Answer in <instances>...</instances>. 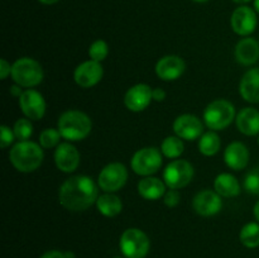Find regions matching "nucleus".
<instances>
[{
    "instance_id": "nucleus-1",
    "label": "nucleus",
    "mask_w": 259,
    "mask_h": 258,
    "mask_svg": "<svg viewBox=\"0 0 259 258\" xmlns=\"http://www.w3.org/2000/svg\"><path fill=\"white\" fill-rule=\"evenodd\" d=\"M99 197L98 185L91 177L77 175L66 180L58 191V200L65 209L70 211H83Z\"/></svg>"
},
{
    "instance_id": "nucleus-2",
    "label": "nucleus",
    "mask_w": 259,
    "mask_h": 258,
    "mask_svg": "<svg viewBox=\"0 0 259 258\" xmlns=\"http://www.w3.org/2000/svg\"><path fill=\"white\" fill-rule=\"evenodd\" d=\"M45 153L42 146L32 141L18 142L9 152L10 163L19 172L29 174L42 164Z\"/></svg>"
},
{
    "instance_id": "nucleus-3",
    "label": "nucleus",
    "mask_w": 259,
    "mask_h": 258,
    "mask_svg": "<svg viewBox=\"0 0 259 258\" xmlns=\"http://www.w3.org/2000/svg\"><path fill=\"white\" fill-rule=\"evenodd\" d=\"M57 129L66 141L78 142L88 138L93 129V121L83 111L67 110L58 118Z\"/></svg>"
},
{
    "instance_id": "nucleus-4",
    "label": "nucleus",
    "mask_w": 259,
    "mask_h": 258,
    "mask_svg": "<svg viewBox=\"0 0 259 258\" xmlns=\"http://www.w3.org/2000/svg\"><path fill=\"white\" fill-rule=\"evenodd\" d=\"M235 118H237L235 106L225 99H218V100L211 101L206 106L204 115H202L205 125L210 131L215 132L228 128Z\"/></svg>"
},
{
    "instance_id": "nucleus-5",
    "label": "nucleus",
    "mask_w": 259,
    "mask_h": 258,
    "mask_svg": "<svg viewBox=\"0 0 259 258\" xmlns=\"http://www.w3.org/2000/svg\"><path fill=\"white\" fill-rule=\"evenodd\" d=\"M12 78L22 88H34L43 81V68L30 57H22L12 65Z\"/></svg>"
},
{
    "instance_id": "nucleus-6",
    "label": "nucleus",
    "mask_w": 259,
    "mask_h": 258,
    "mask_svg": "<svg viewBox=\"0 0 259 258\" xmlns=\"http://www.w3.org/2000/svg\"><path fill=\"white\" fill-rule=\"evenodd\" d=\"M120 250L125 258H144L149 252L151 242L143 230L129 228L120 237Z\"/></svg>"
},
{
    "instance_id": "nucleus-7",
    "label": "nucleus",
    "mask_w": 259,
    "mask_h": 258,
    "mask_svg": "<svg viewBox=\"0 0 259 258\" xmlns=\"http://www.w3.org/2000/svg\"><path fill=\"white\" fill-rule=\"evenodd\" d=\"M132 169L139 176H152L162 166V152L156 147H144L133 154L131 161Z\"/></svg>"
},
{
    "instance_id": "nucleus-8",
    "label": "nucleus",
    "mask_w": 259,
    "mask_h": 258,
    "mask_svg": "<svg viewBox=\"0 0 259 258\" xmlns=\"http://www.w3.org/2000/svg\"><path fill=\"white\" fill-rule=\"evenodd\" d=\"M194 177V167L185 159H175L166 166L163 181L168 189L179 190L187 186Z\"/></svg>"
},
{
    "instance_id": "nucleus-9",
    "label": "nucleus",
    "mask_w": 259,
    "mask_h": 258,
    "mask_svg": "<svg viewBox=\"0 0 259 258\" xmlns=\"http://www.w3.org/2000/svg\"><path fill=\"white\" fill-rule=\"evenodd\" d=\"M128 180V169L119 162L109 163L101 169L98 177V185L103 191L116 192L120 190Z\"/></svg>"
},
{
    "instance_id": "nucleus-10",
    "label": "nucleus",
    "mask_w": 259,
    "mask_h": 258,
    "mask_svg": "<svg viewBox=\"0 0 259 258\" xmlns=\"http://www.w3.org/2000/svg\"><path fill=\"white\" fill-rule=\"evenodd\" d=\"M258 24L257 12L253 8L247 7V5H240L233 12L232 18H230V25L232 29L237 33L238 35L252 34L255 30Z\"/></svg>"
},
{
    "instance_id": "nucleus-11",
    "label": "nucleus",
    "mask_w": 259,
    "mask_h": 258,
    "mask_svg": "<svg viewBox=\"0 0 259 258\" xmlns=\"http://www.w3.org/2000/svg\"><path fill=\"white\" fill-rule=\"evenodd\" d=\"M19 106L25 118L30 120H40L46 114V101L40 93L33 89L23 91L19 98Z\"/></svg>"
},
{
    "instance_id": "nucleus-12",
    "label": "nucleus",
    "mask_w": 259,
    "mask_h": 258,
    "mask_svg": "<svg viewBox=\"0 0 259 258\" xmlns=\"http://www.w3.org/2000/svg\"><path fill=\"white\" fill-rule=\"evenodd\" d=\"M174 132L185 141H195L204 134L202 121L192 114H182L174 121Z\"/></svg>"
},
{
    "instance_id": "nucleus-13",
    "label": "nucleus",
    "mask_w": 259,
    "mask_h": 258,
    "mask_svg": "<svg viewBox=\"0 0 259 258\" xmlns=\"http://www.w3.org/2000/svg\"><path fill=\"white\" fill-rule=\"evenodd\" d=\"M103 75L104 70L101 63L93 60H89L80 63L76 67L75 72H73V78H75V82L80 88L89 89L100 82L101 78H103Z\"/></svg>"
},
{
    "instance_id": "nucleus-14",
    "label": "nucleus",
    "mask_w": 259,
    "mask_h": 258,
    "mask_svg": "<svg viewBox=\"0 0 259 258\" xmlns=\"http://www.w3.org/2000/svg\"><path fill=\"white\" fill-rule=\"evenodd\" d=\"M152 100V89L147 83H137L132 86L124 95V104L126 109L134 113H139L148 108Z\"/></svg>"
},
{
    "instance_id": "nucleus-15",
    "label": "nucleus",
    "mask_w": 259,
    "mask_h": 258,
    "mask_svg": "<svg viewBox=\"0 0 259 258\" xmlns=\"http://www.w3.org/2000/svg\"><path fill=\"white\" fill-rule=\"evenodd\" d=\"M194 210L201 217H212L223 207L222 196L212 190H202L197 192L192 200Z\"/></svg>"
},
{
    "instance_id": "nucleus-16",
    "label": "nucleus",
    "mask_w": 259,
    "mask_h": 258,
    "mask_svg": "<svg viewBox=\"0 0 259 258\" xmlns=\"http://www.w3.org/2000/svg\"><path fill=\"white\" fill-rule=\"evenodd\" d=\"M55 163L60 171L71 174L76 171L80 164V153L73 144L63 142L55 151Z\"/></svg>"
},
{
    "instance_id": "nucleus-17",
    "label": "nucleus",
    "mask_w": 259,
    "mask_h": 258,
    "mask_svg": "<svg viewBox=\"0 0 259 258\" xmlns=\"http://www.w3.org/2000/svg\"><path fill=\"white\" fill-rule=\"evenodd\" d=\"M186 70V63L176 55H168L159 58L156 63V73L161 80L175 81L182 76Z\"/></svg>"
},
{
    "instance_id": "nucleus-18",
    "label": "nucleus",
    "mask_w": 259,
    "mask_h": 258,
    "mask_svg": "<svg viewBox=\"0 0 259 258\" xmlns=\"http://www.w3.org/2000/svg\"><path fill=\"white\" fill-rule=\"evenodd\" d=\"M224 161L229 168L240 171L247 167L249 162V151L242 142H233L225 148Z\"/></svg>"
},
{
    "instance_id": "nucleus-19",
    "label": "nucleus",
    "mask_w": 259,
    "mask_h": 258,
    "mask_svg": "<svg viewBox=\"0 0 259 258\" xmlns=\"http://www.w3.org/2000/svg\"><path fill=\"white\" fill-rule=\"evenodd\" d=\"M240 96L252 104L259 103V67L248 70L239 83Z\"/></svg>"
},
{
    "instance_id": "nucleus-20",
    "label": "nucleus",
    "mask_w": 259,
    "mask_h": 258,
    "mask_svg": "<svg viewBox=\"0 0 259 258\" xmlns=\"http://www.w3.org/2000/svg\"><path fill=\"white\" fill-rule=\"evenodd\" d=\"M234 55L240 65H253L259 60V42L254 38H243L235 46Z\"/></svg>"
},
{
    "instance_id": "nucleus-21",
    "label": "nucleus",
    "mask_w": 259,
    "mask_h": 258,
    "mask_svg": "<svg viewBox=\"0 0 259 258\" xmlns=\"http://www.w3.org/2000/svg\"><path fill=\"white\" fill-rule=\"evenodd\" d=\"M235 123L244 136H257L259 134V111L250 106L242 109L235 118Z\"/></svg>"
},
{
    "instance_id": "nucleus-22",
    "label": "nucleus",
    "mask_w": 259,
    "mask_h": 258,
    "mask_svg": "<svg viewBox=\"0 0 259 258\" xmlns=\"http://www.w3.org/2000/svg\"><path fill=\"white\" fill-rule=\"evenodd\" d=\"M166 184L157 177L147 176L138 182V194L146 200H158L166 194Z\"/></svg>"
},
{
    "instance_id": "nucleus-23",
    "label": "nucleus",
    "mask_w": 259,
    "mask_h": 258,
    "mask_svg": "<svg viewBox=\"0 0 259 258\" xmlns=\"http://www.w3.org/2000/svg\"><path fill=\"white\" fill-rule=\"evenodd\" d=\"M214 190L222 197H234L240 194L242 186L232 174H220L214 181Z\"/></svg>"
},
{
    "instance_id": "nucleus-24",
    "label": "nucleus",
    "mask_w": 259,
    "mask_h": 258,
    "mask_svg": "<svg viewBox=\"0 0 259 258\" xmlns=\"http://www.w3.org/2000/svg\"><path fill=\"white\" fill-rule=\"evenodd\" d=\"M96 207H98L99 212L103 214L104 217L113 218L120 214L123 204H121V200L118 195H115L114 192H105L98 197Z\"/></svg>"
},
{
    "instance_id": "nucleus-25",
    "label": "nucleus",
    "mask_w": 259,
    "mask_h": 258,
    "mask_svg": "<svg viewBox=\"0 0 259 258\" xmlns=\"http://www.w3.org/2000/svg\"><path fill=\"white\" fill-rule=\"evenodd\" d=\"M220 147H222V141L215 131L206 132L199 138V151L204 156H214L220 151Z\"/></svg>"
},
{
    "instance_id": "nucleus-26",
    "label": "nucleus",
    "mask_w": 259,
    "mask_h": 258,
    "mask_svg": "<svg viewBox=\"0 0 259 258\" xmlns=\"http://www.w3.org/2000/svg\"><path fill=\"white\" fill-rule=\"evenodd\" d=\"M184 142L180 137L169 136L163 139L161 144V152L164 157L171 159H176L184 153Z\"/></svg>"
},
{
    "instance_id": "nucleus-27",
    "label": "nucleus",
    "mask_w": 259,
    "mask_h": 258,
    "mask_svg": "<svg viewBox=\"0 0 259 258\" xmlns=\"http://www.w3.org/2000/svg\"><path fill=\"white\" fill-rule=\"evenodd\" d=\"M239 239L244 247L257 248L259 247V223H248L240 229Z\"/></svg>"
},
{
    "instance_id": "nucleus-28",
    "label": "nucleus",
    "mask_w": 259,
    "mask_h": 258,
    "mask_svg": "<svg viewBox=\"0 0 259 258\" xmlns=\"http://www.w3.org/2000/svg\"><path fill=\"white\" fill-rule=\"evenodd\" d=\"M13 132L15 134V138L19 142L28 141L33 134V124L32 120L28 118L18 119L13 126Z\"/></svg>"
},
{
    "instance_id": "nucleus-29",
    "label": "nucleus",
    "mask_w": 259,
    "mask_h": 258,
    "mask_svg": "<svg viewBox=\"0 0 259 258\" xmlns=\"http://www.w3.org/2000/svg\"><path fill=\"white\" fill-rule=\"evenodd\" d=\"M61 133L58 129L55 128H46L40 132L39 134V144L42 146V148L50 149L53 147L58 146L60 144L61 139Z\"/></svg>"
},
{
    "instance_id": "nucleus-30",
    "label": "nucleus",
    "mask_w": 259,
    "mask_h": 258,
    "mask_svg": "<svg viewBox=\"0 0 259 258\" xmlns=\"http://www.w3.org/2000/svg\"><path fill=\"white\" fill-rule=\"evenodd\" d=\"M109 55V46L105 40L98 39L95 42L91 43V46L89 47V56H90V60L96 61V62H103Z\"/></svg>"
},
{
    "instance_id": "nucleus-31",
    "label": "nucleus",
    "mask_w": 259,
    "mask_h": 258,
    "mask_svg": "<svg viewBox=\"0 0 259 258\" xmlns=\"http://www.w3.org/2000/svg\"><path fill=\"white\" fill-rule=\"evenodd\" d=\"M243 187L249 194L259 195V166L252 168L245 175Z\"/></svg>"
},
{
    "instance_id": "nucleus-32",
    "label": "nucleus",
    "mask_w": 259,
    "mask_h": 258,
    "mask_svg": "<svg viewBox=\"0 0 259 258\" xmlns=\"http://www.w3.org/2000/svg\"><path fill=\"white\" fill-rule=\"evenodd\" d=\"M14 139L17 138H15V134L13 132V129H10L8 125L0 126V147L3 149L9 147L14 142Z\"/></svg>"
},
{
    "instance_id": "nucleus-33",
    "label": "nucleus",
    "mask_w": 259,
    "mask_h": 258,
    "mask_svg": "<svg viewBox=\"0 0 259 258\" xmlns=\"http://www.w3.org/2000/svg\"><path fill=\"white\" fill-rule=\"evenodd\" d=\"M163 202L166 204V206L168 207L177 206L180 202V192L175 189H169L168 191H166V194H164Z\"/></svg>"
},
{
    "instance_id": "nucleus-34",
    "label": "nucleus",
    "mask_w": 259,
    "mask_h": 258,
    "mask_svg": "<svg viewBox=\"0 0 259 258\" xmlns=\"http://www.w3.org/2000/svg\"><path fill=\"white\" fill-rule=\"evenodd\" d=\"M40 258H75V254L72 252H61V250H48L43 253Z\"/></svg>"
},
{
    "instance_id": "nucleus-35",
    "label": "nucleus",
    "mask_w": 259,
    "mask_h": 258,
    "mask_svg": "<svg viewBox=\"0 0 259 258\" xmlns=\"http://www.w3.org/2000/svg\"><path fill=\"white\" fill-rule=\"evenodd\" d=\"M9 75H12V66L4 58H2L0 60V77H2V80H5Z\"/></svg>"
},
{
    "instance_id": "nucleus-36",
    "label": "nucleus",
    "mask_w": 259,
    "mask_h": 258,
    "mask_svg": "<svg viewBox=\"0 0 259 258\" xmlns=\"http://www.w3.org/2000/svg\"><path fill=\"white\" fill-rule=\"evenodd\" d=\"M152 98H153V100L157 101V103H161V101H163L164 99H166V91L161 88L153 89V90H152Z\"/></svg>"
},
{
    "instance_id": "nucleus-37",
    "label": "nucleus",
    "mask_w": 259,
    "mask_h": 258,
    "mask_svg": "<svg viewBox=\"0 0 259 258\" xmlns=\"http://www.w3.org/2000/svg\"><path fill=\"white\" fill-rule=\"evenodd\" d=\"M22 86H19V85H15V86H13L12 89H10V93H12V95H14V96H17V98H20V95H22L23 94V91H22Z\"/></svg>"
},
{
    "instance_id": "nucleus-38",
    "label": "nucleus",
    "mask_w": 259,
    "mask_h": 258,
    "mask_svg": "<svg viewBox=\"0 0 259 258\" xmlns=\"http://www.w3.org/2000/svg\"><path fill=\"white\" fill-rule=\"evenodd\" d=\"M253 214H254V218L258 220V223H259V200L255 202L254 207H253Z\"/></svg>"
},
{
    "instance_id": "nucleus-39",
    "label": "nucleus",
    "mask_w": 259,
    "mask_h": 258,
    "mask_svg": "<svg viewBox=\"0 0 259 258\" xmlns=\"http://www.w3.org/2000/svg\"><path fill=\"white\" fill-rule=\"evenodd\" d=\"M38 2L42 3V4H45V5H53V4H56V3L60 2V0H38Z\"/></svg>"
},
{
    "instance_id": "nucleus-40",
    "label": "nucleus",
    "mask_w": 259,
    "mask_h": 258,
    "mask_svg": "<svg viewBox=\"0 0 259 258\" xmlns=\"http://www.w3.org/2000/svg\"><path fill=\"white\" fill-rule=\"evenodd\" d=\"M234 3H237V4H247V3L252 2V0H233Z\"/></svg>"
},
{
    "instance_id": "nucleus-41",
    "label": "nucleus",
    "mask_w": 259,
    "mask_h": 258,
    "mask_svg": "<svg viewBox=\"0 0 259 258\" xmlns=\"http://www.w3.org/2000/svg\"><path fill=\"white\" fill-rule=\"evenodd\" d=\"M253 5H254V10L259 14V0H254Z\"/></svg>"
},
{
    "instance_id": "nucleus-42",
    "label": "nucleus",
    "mask_w": 259,
    "mask_h": 258,
    "mask_svg": "<svg viewBox=\"0 0 259 258\" xmlns=\"http://www.w3.org/2000/svg\"><path fill=\"white\" fill-rule=\"evenodd\" d=\"M192 2H195V3H206V2H209V0H192Z\"/></svg>"
},
{
    "instance_id": "nucleus-43",
    "label": "nucleus",
    "mask_w": 259,
    "mask_h": 258,
    "mask_svg": "<svg viewBox=\"0 0 259 258\" xmlns=\"http://www.w3.org/2000/svg\"><path fill=\"white\" fill-rule=\"evenodd\" d=\"M115 258H123V257H115Z\"/></svg>"
},
{
    "instance_id": "nucleus-44",
    "label": "nucleus",
    "mask_w": 259,
    "mask_h": 258,
    "mask_svg": "<svg viewBox=\"0 0 259 258\" xmlns=\"http://www.w3.org/2000/svg\"><path fill=\"white\" fill-rule=\"evenodd\" d=\"M258 144H259V137H258Z\"/></svg>"
}]
</instances>
